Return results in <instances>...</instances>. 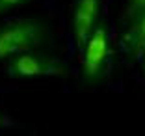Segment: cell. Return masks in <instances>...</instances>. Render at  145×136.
Returning a JSON list of instances; mask_svg holds the SVG:
<instances>
[{
  "label": "cell",
  "instance_id": "6da1fadb",
  "mask_svg": "<svg viewBox=\"0 0 145 136\" xmlns=\"http://www.w3.org/2000/svg\"><path fill=\"white\" fill-rule=\"evenodd\" d=\"M52 34L47 22L37 17H22L0 24V62L11 60L24 51L41 49L50 43Z\"/></svg>",
  "mask_w": 145,
  "mask_h": 136
},
{
  "label": "cell",
  "instance_id": "7a4b0ae2",
  "mask_svg": "<svg viewBox=\"0 0 145 136\" xmlns=\"http://www.w3.org/2000/svg\"><path fill=\"white\" fill-rule=\"evenodd\" d=\"M80 51V80L88 86L103 84L110 77L114 62V47L106 22H99Z\"/></svg>",
  "mask_w": 145,
  "mask_h": 136
},
{
  "label": "cell",
  "instance_id": "3957f363",
  "mask_svg": "<svg viewBox=\"0 0 145 136\" xmlns=\"http://www.w3.org/2000/svg\"><path fill=\"white\" fill-rule=\"evenodd\" d=\"M8 75L13 78H58L67 75V67L58 56L32 49L8 60Z\"/></svg>",
  "mask_w": 145,
  "mask_h": 136
},
{
  "label": "cell",
  "instance_id": "277c9868",
  "mask_svg": "<svg viewBox=\"0 0 145 136\" xmlns=\"http://www.w3.org/2000/svg\"><path fill=\"white\" fill-rule=\"evenodd\" d=\"M103 0H74L71 9V37L78 49L89 39L93 30L101 22Z\"/></svg>",
  "mask_w": 145,
  "mask_h": 136
},
{
  "label": "cell",
  "instance_id": "5b68a950",
  "mask_svg": "<svg viewBox=\"0 0 145 136\" xmlns=\"http://www.w3.org/2000/svg\"><path fill=\"white\" fill-rule=\"evenodd\" d=\"M123 52L130 62L138 60L145 52V11L138 15L136 19L127 22V30L121 39Z\"/></svg>",
  "mask_w": 145,
  "mask_h": 136
},
{
  "label": "cell",
  "instance_id": "8992f818",
  "mask_svg": "<svg viewBox=\"0 0 145 136\" xmlns=\"http://www.w3.org/2000/svg\"><path fill=\"white\" fill-rule=\"evenodd\" d=\"M145 11V0H127L125 6V21H132Z\"/></svg>",
  "mask_w": 145,
  "mask_h": 136
},
{
  "label": "cell",
  "instance_id": "52a82bcc",
  "mask_svg": "<svg viewBox=\"0 0 145 136\" xmlns=\"http://www.w3.org/2000/svg\"><path fill=\"white\" fill-rule=\"evenodd\" d=\"M32 0H0V15H6V13L13 11V9H19L22 6L30 4Z\"/></svg>",
  "mask_w": 145,
  "mask_h": 136
},
{
  "label": "cell",
  "instance_id": "ba28073f",
  "mask_svg": "<svg viewBox=\"0 0 145 136\" xmlns=\"http://www.w3.org/2000/svg\"><path fill=\"white\" fill-rule=\"evenodd\" d=\"M13 125V119L9 118L6 112H2L0 110V131H4V129H8V127H11Z\"/></svg>",
  "mask_w": 145,
  "mask_h": 136
},
{
  "label": "cell",
  "instance_id": "9c48e42d",
  "mask_svg": "<svg viewBox=\"0 0 145 136\" xmlns=\"http://www.w3.org/2000/svg\"><path fill=\"white\" fill-rule=\"evenodd\" d=\"M141 58H143V65H145V52H143V56H141Z\"/></svg>",
  "mask_w": 145,
  "mask_h": 136
}]
</instances>
